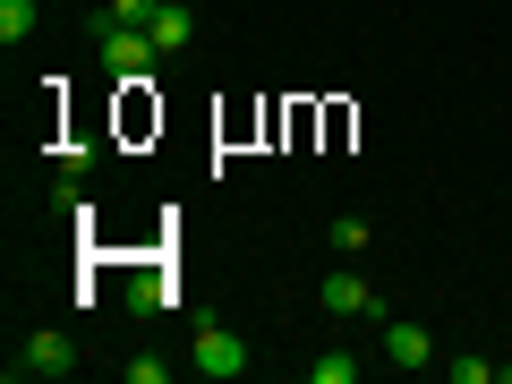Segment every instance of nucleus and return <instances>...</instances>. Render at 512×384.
<instances>
[{
    "mask_svg": "<svg viewBox=\"0 0 512 384\" xmlns=\"http://www.w3.org/2000/svg\"><path fill=\"white\" fill-rule=\"evenodd\" d=\"M94 60H103L111 77H146L154 60H163V43H154L146 26H120V18H111V26H94Z\"/></svg>",
    "mask_w": 512,
    "mask_h": 384,
    "instance_id": "nucleus-1",
    "label": "nucleus"
},
{
    "mask_svg": "<svg viewBox=\"0 0 512 384\" xmlns=\"http://www.w3.org/2000/svg\"><path fill=\"white\" fill-rule=\"evenodd\" d=\"M9 376H77V333L69 325H43V333H26V350L9 359Z\"/></svg>",
    "mask_w": 512,
    "mask_h": 384,
    "instance_id": "nucleus-2",
    "label": "nucleus"
},
{
    "mask_svg": "<svg viewBox=\"0 0 512 384\" xmlns=\"http://www.w3.org/2000/svg\"><path fill=\"white\" fill-rule=\"evenodd\" d=\"M197 376H214V384L248 376V342H239L231 325H197Z\"/></svg>",
    "mask_w": 512,
    "mask_h": 384,
    "instance_id": "nucleus-3",
    "label": "nucleus"
},
{
    "mask_svg": "<svg viewBox=\"0 0 512 384\" xmlns=\"http://www.w3.org/2000/svg\"><path fill=\"white\" fill-rule=\"evenodd\" d=\"M316 299H325V316H384V299L367 291V274H350V265L316 282Z\"/></svg>",
    "mask_w": 512,
    "mask_h": 384,
    "instance_id": "nucleus-4",
    "label": "nucleus"
},
{
    "mask_svg": "<svg viewBox=\"0 0 512 384\" xmlns=\"http://www.w3.org/2000/svg\"><path fill=\"white\" fill-rule=\"evenodd\" d=\"M384 359H393V367H427V359H436V342H427L419 316H384Z\"/></svg>",
    "mask_w": 512,
    "mask_h": 384,
    "instance_id": "nucleus-5",
    "label": "nucleus"
},
{
    "mask_svg": "<svg viewBox=\"0 0 512 384\" xmlns=\"http://www.w3.org/2000/svg\"><path fill=\"white\" fill-rule=\"evenodd\" d=\"M154 43H163V52H188V43H197V9H180V0H163V9H154V26H146Z\"/></svg>",
    "mask_w": 512,
    "mask_h": 384,
    "instance_id": "nucleus-6",
    "label": "nucleus"
},
{
    "mask_svg": "<svg viewBox=\"0 0 512 384\" xmlns=\"http://www.w3.org/2000/svg\"><path fill=\"white\" fill-rule=\"evenodd\" d=\"M35 26H43V0H0V43H9V52H18Z\"/></svg>",
    "mask_w": 512,
    "mask_h": 384,
    "instance_id": "nucleus-7",
    "label": "nucleus"
},
{
    "mask_svg": "<svg viewBox=\"0 0 512 384\" xmlns=\"http://www.w3.org/2000/svg\"><path fill=\"white\" fill-rule=\"evenodd\" d=\"M308 376H316V384H350V376H359V350H316Z\"/></svg>",
    "mask_w": 512,
    "mask_h": 384,
    "instance_id": "nucleus-8",
    "label": "nucleus"
},
{
    "mask_svg": "<svg viewBox=\"0 0 512 384\" xmlns=\"http://www.w3.org/2000/svg\"><path fill=\"white\" fill-rule=\"evenodd\" d=\"M367 239H376V222H367V214H342V222H333V248H342V256H359Z\"/></svg>",
    "mask_w": 512,
    "mask_h": 384,
    "instance_id": "nucleus-9",
    "label": "nucleus"
},
{
    "mask_svg": "<svg viewBox=\"0 0 512 384\" xmlns=\"http://www.w3.org/2000/svg\"><path fill=\"white\" fill-rule=\"evenodd\" d=\"M444 376H453V384H487L495 359H444Z\"/></svg>",
    "mask_w": 512,
    "mask_h": 384,
    "instance_id": "nucleus-10",
    "label": "nucleus"
},
{
    "mask_svg": "<svg viewBox=\"0 0 512 384\" xmlns=\"http://www.w3.org/2000/svg\"><path fill=\"white\" fill-rule=\"evenodd\" d=\"M154 9H163V0H111V18H120V26H154Z\"/></svg>",
    "mask_w": 512,
    "mask_h": 384,
    "instance_id": "nucleus-11",
    "label": "nucleus"
}]
</instances>
